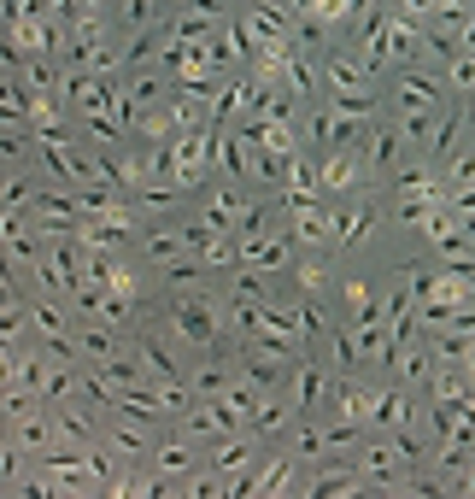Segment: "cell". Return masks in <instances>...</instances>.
Segmentation results:
<instances>
[{
  "mask_svg": "<svg viewBox=\"0 0 475 499\" xmlns=\"http://www.w3.org/2000/svg\"><path fill=\"white\" fill-rule=\"evenodd\" d=\"M317 388H323V371H299V405H311Z\"/></svg>",
  "mask_w": 475,
  "mask_h": 499,
  "instance_id": "8",
  "label": "cell"
},
{
  "mask_svg": "<svg viewBox=\"0 0 475 499\" xmlns=\"http://www.w3.org/2000/svg\"><path fill=\"white\" fill-rule=\"evenodd\" d=\"M170 335H176L182 347H200V353H206V347L217 341V306H211V299L182 294L176 306H170Z\"/></svg>",
  "mask_w": 475,
  "mask_h": 499,
  "instance_id": "1",
  "label": "cell"
},
{
  "mask_svg": "<svg viewBox=\"0 0 475 499\" xmlns=\"http://www.w3.org/2000/svg\"><path fill=\"white\" fill-rule=\"evenodd\" d=\"M182 253H188L182 229H153V235H147V258H153V265H176Z\"/></svg>",
  "mask_w": 475,
  "mask_h": 499,
  "instance_id": "5",
  "label": "cell"
},
{
  "mask_svg": "<svg viewBox=\"0 0 475 499\" xmlns=\"http://www.w3.org/2000/svg\"><path fill=\"white\" fill-rule=\"evenodd\" d=\"M200 224H206V229H217V235L241 229V194H235V188H217L211 200H200Z\"/></svg>",
  "mask_w": 475,
  "mask_h": 499,
  "instance_id": "3",
  "label": "cell"
},
{
  "mask_svg": "<svg viewBox=\"0 0 475 499\" xmlns=\"http://www.w3.org/2000/svg\"><path fill=\"white\" fill-rule=\"evenodd\" d=\"M153 470L165 476V482H176V476L194 470V453H188L182 441H165V446H153Z\"/></svg>",
  "mask_w": 475,
  "mask_h": 499,
  "instance_id": "4",
  "label": "cell"
},
{
  "mask_svg": "<svg viewBox=\"0 0 475 499\" xmlns=\"http://www.w3.org/2000/svg\"><path fill=\"white\" fill-rule=\"evenodd\" d=\"M247 464H252V446H247V441L217 446V458H211V470H247Z\"/></svg>",
  "mask_w": 475,
  "mask_h": 499,
  "instance_id": "6",
  "label": "cell"
},
{
  "mask_svg": "<svg viewBox=\"0 0 475 499\" xmlns=\"http://www.w3.org/2000/svg\"><path fill=\"white\" fill-rule=\"evenodd\" d=\"M100 441L112 446L118 458H141L147 446H153V441H147V429H141V417H129V412H112V423H106Z\"/></svg>",
  "mask_w": 475,
  "mask_h": 499,
  "instance_id": "2",
  "label": "cell"
},
{
  "mask_svg": "<svg viewBox=\"0 0 475 499\" xmlns=\"http://www.w3.org/2000/svg\"><path fill=\"white\" fill-rule=\"evenodd\" d=\"M399 94H405V106H417V112H429V106H440V94H434V88L422 83V77H405V83H399Z\"/></svg>",
  "mask_w": 475,
  "mask_h": 499,
  "instance_id": "7",
  "label": "cell"
},
{
  "mask_svg": "<svg viewBox=\"0 0 475 499\" xmlns=\"http://www.w3.org/2000/svg\"><path fill=\"white\" fill-rule=\"evenodd\" d=\"M0 188H6V183H0Z\"/></svg>",
  "mask_w": 475,
  "mask_h": 499,
  "instance_id": "9",
  "label": "cell"
}]
</instances>
